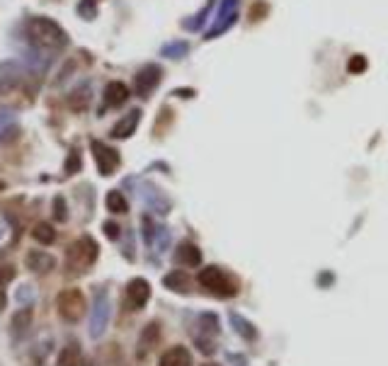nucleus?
<instances>
[{
	"label": "nucleus",
	"instance_id": "6",
	"mask_svg": "<svg viewBox=\"0 0 388 366\" xmlns=\"http://www.w3.org/2000/svg\"><path fill=\"white\" fill-rule=\"evenodd\" d=\"M238 8H241V0H221L219 13L214 17V25L207 32V39H216L219 34H224L236 25L238 20Z\"/></svg>",
	"mask_w": 388,
	"mask_h": 366
},
{
	"label": "nucleus",
	"instance_id": "19",
	"mask_svg": "<svg viewBox=\"0 0 388 366\" xmlns=\"http://www.w3.org/2000/svg\"><path fill=\"white\" fill-rule=\"evenodd\" d=\"M231 325L236 328V333L245 337L248 342H255L258 340V328H255L250 320H245L243 316H238V313H231Z\"/></svg>",
	"mask_w": 388,
	"mask_h": 366
},
{
	"label": "nucleus",
	"instance_id": "22",
	"mask_svg": "<svg viewBox=\"0 0 388 366\" xmlns=\"http://www.w3.org/2000/svg\"><path fill=\"white\" fill-rule=\"evenodd\" d=\"M32 236H34V240L37 243H42V245H51L56 240V231H54V226L51 223H37L34 226V231H32Z\"/></svg>",
	"mask_w": 388,
	"mask_h": 366
},
{
	"label": "nucleus",
	"instance_id": "7",
	"mask_svg": "<svg viewBox=\"0 0 388 366\" xmlns=\"http://www.w3.org/2000/svg\"><path fill=\"white\" fill-rule=\"evenodd\" d=\"M90 148H93L97 170H100L102 175L110 177V175L117 173V168H119V163H122V158H119V153L114 151L112 146L102 144V141H93V144H90Z\"/></svg>",
	"mask_w": 388,
	"mask_h": 366
},
{
	"label": "nucleus",
	"instance_id": "8",
	"mask_svg": "<svg viewBox=\"0 0 388 366\" xmlns=\"http://www.w3.org/2000/svg\"><path fill=\"white\" fill-rule=\"evenodd\" d=\"M163 80V68L156 66V64H148L141 68L139 73H136V93H139L141 97H148L153 93V90L161 85Z\"/></svg>",
	"mask_w": 388,
	"mask_h": 366
},
{
	"label": "nucleus",
	"instance_id": "14",
	"mask_svg": "<svg viewBox=\"0 0 388 366\" xmlns=\"http://www.w3.org/2000/svg\"><path fill=\"white\" fill-rule=\"evenodd\" d=\"M129 100V88L122 80H112L105 88V105L107 107H122Z\"/></svg>",
	"mask_w": 388,
	"mask_h": 366
},
{
	"label": "nucleus",
	"instance_id": "24",
	"mask_svg": "<svg viewBox=\"0 0 388 366\" xmlns=\"http://www.w3.org/2000/svg\"><path fill=\"white\" fill-rule=\"evenodd\" d=\"M68 105L73 107V110H85V107L90 105V88L85 85V88H78L76 93H71V97H68Z\"/></svg>",
	"mask_w": 388,
	"mask_h": 366
},
{
	"label": "nucleus",
	"instance_id": "4",
	"mask_svg": "<svg viewBox=\"0 0 388 366\" xmlns=\"http://www.w3.org/2000/svg\"><path fill=\"white\" fill-rule=\"evenodd\" d=\"M110 318H112L110 294H107V291H97L93 301V311H90V337H93V340H100V337L107 333Z\"/></svg>",
	"mask_w": 388,
	"mask_h": 366
},
{
	"label": "nucleus",
	"instance_id": "5",
	"mask_svg": "<svg viewBox=\"0 0 388 366\" xmlns=\"http://www.w3.org/2000/svg\"><path fill=\"white\" fill-rule=\"evenodd\" d=\"M56 311L66 323H78L85 313V296L81 289H66L56 296Z\"/></svg>",
	"mask_w": 388,
	"mask_h": 366
},
{
	"label": "nucleus",
	"instance_id": "33",
	"mask_svg": "<svg viewBox=\"0 0 388 366\" xmlns=\"http://www.w3.org/2000/svg\"><path fill=\"white\" fill-rule=\"evenodd\" d=\"M15 279V270L13 267H0V284H3V287H8L10 282H13Z\"/></svg>",
	"mask_w": 388,
	"mask_h": 366
},
{
	"label": "nucleus",
	"instance_id": "36",
	"mask_svg": "<svg viewBox=\"0 0 388 366\" xmlns=\"http://www.w3.org/2000/svg\"><path fill=\"white\" fill-rule=\"evenodd\" d=\"M5 303H8V296H5V287L0 284V311L5 308Z\"/></svg>",
	"mask_w": 388,
	"mask_h": 366
},
{
	"label": "nucleus",
	"instance_id": "17",
	"mask_svg": "<svg viewBox=\"0 0 388 366\" xmlns=\"http://www.w3.org/2000/svg\"><path fill=\"white\" fill-rule=\"evenodd\" d=\"M144 192H146L144 194V202L148 204V209L156 211V214H161V216L168 214V211H170V202L163 197V192H158L153 185H144Z\"/></svg>",
	"mask_w": 388,
	"mask_h": 366
},
{
	"label": "nucleus",
	"instance_id": "34",
	"mask_svg": "<svg viewBox=\"0 0 388 366\" xmlns=\"http://www.w3.org/2000/svg\"><path fill=\"white\" fill-rule=\"evenodd\" d=\"M78 170H81V158H78L76 153H71V158H68V165H66V173L68 175H76Z\"/></svg>",
	"mask_w": 388,
	"mask_h": 366
},
{
	"label": "nucleus",
	"instance_id": "26",
	"mask_svg": "<svg viewBox=\"0 0 388 366\" xmlns=\"http://www.w3.org/2000/svg\"><path fill=\"white\" fill-rule=\"evenodd\" d=\"M187 51H190V44L187 42H173V44H168V47H163L161 54L165 59H182Z\"/></svg>",
	"mask_w": 388,
	"mask_h": 366
},
{
	"label": "nucleus",
	"instance_id": "2",
	"mask_svg": "<svg viewBox=\"0 0 388 366\" xmlns=\"http://www.w3.org/2000/svg\"><path fill=\"white\" fill-rule=\"evenodd\" d=\"M97 253H100V248H97V243L90 236H83L78 238L76 243L68 248L66 253V270L71 277H78V274H85L90 270V267L95 265L97 260Z\"/></svg>",
	"mask_w": 388,
	"mask_h": 366
},
{
	"label": "nucleus",
	"instance_id": "3",
	"mask_svg": "<svg viewBox=\"0 0 388 366\" xmlns=\"http://www.w3.org/2000/svg\"><path fill=\"white\" fill-rule=\"evenodd\" d=\"M199 287H204L209 294L219 296V299H231V296L238 294V282L231 277L228 272H224L221 267H204L202 272L197 274Z\"/></svg>",
	"mask_w": 388,
	"mask_h": 366
},
{
	"label": "nucleus",
	"instance_id": "10",
	"mask_svg": "<svg viewBox=\"0 0 388 366\" xmlns=\"http://www.w3.org/2000/svg\"><path fill=\"white\" fill-rule=\"evenodd\" d=\"M158 340H161V325L153 320V323H148L144 330H141V337H139V345H136V357L139 359H146L148 354L156 350Z\"/></svg>",
	"mask_w": 388,
	"mask_h": 366
},
{
	"label": "nucleus",
	"instance_id": "32",
	"mask_svg": "<svg viewBox=\"0 0 388 366\" xmlns=\"http://www.w3.org/2000/svg\"><path fill=\"white\" fill-rule=\"evenodd\" d=\"M350 73H359V71H364L367 68V59L364 56H352V61H350Z\"/></svg>",
	"mask_w": 388,
	"mask_h": 366
},
{
	"label": "nucleus",
	"instance_id": "9",
	"mask_svg": "<svg viewBox=\"0 0 388 366\" xmlns=\"http://www.w3.org/2000/svg\"><path fill=\"white\" fill-rule=\"evenodd\" d=\"M148 299H151V284L146 282V279L136 277L131 279L127 284V303L129 308H134V311H141V308L146 306Z\"/></svg>",
	"mask_w": 388,
	"mask_h": 366
},
{
	"label": "nucleus",
	"instance_id": "25",
	"mask_svg": "<svg viewBox=\"0 0 388 366\" xmlns=\"http://www.w3.org/2000/svg\"><path fill=\"white\" fill-rule=\"evenodd\" d=\"M30 323H32V311L30 308H22V311H17L15 313V318H13V330H15V335H22L27 328H30Z\"/></svg>",
	"mask_w": 388,
	"mask_h": 366
},
{
	"label": "nucleus",
	"instance_id": "23",
	"mask_svg": "<svg viewBox=\"0 0 388 366\" xmlns=\"http://www.w3.org/2000/svg\"><path fill=\"white\" fill-rule=\"evenodd\" d=\"M59 366H81V352L76 345H68L59 352Z\"/></svg>",
	"mask_w": 388,
	"mask_h": 366
},
{
	"label": "nucleus",
	"instance_id": "38",
	"mask_svg": "<svg viewBox=\"0 0 388 366\" xmlns=\"http://www.w3.org/2000/svg\"><path fill=\"white\" fill-rule=\"evenodd\" d=\"M3 190H5V182H3V180H0V192H3Z\"/></svg>",
	"mask_w": 388,
	"mask_h": 366
},
{
	"label": "nucleus",
	"instance_id": "11",
	"mask_svg": "<svg viewBox=\"0 0 388 366\" xmlns=\"http://www.w3.org/2000/svg\"><path fill=\"white\" fill-rule=\"evenodd\" d=\"M139 122H141V110H131L127 117H122L117 124L112 127V139H117V141H124V139H131L134 136V131L136 127H139Z\"/></svg>",
	"mask_w": 388,
	"mask_h": 366
},
{
	"label": "nucleus",
	"instance_id": "28",
	"mask_svg": "<svg viewBox=\"0 0 388 366\" xmlns=\"http://www.w3.org/2000/svg\"><path fill=\"white\" fill-rule=\"evenodd\" d=\"M78 13H81L85 20H95V15H97V0H81V5H78Z\"/></svg>",
	"mask_w": 388,
	"mask_h": 366
},
{
	"label": "nucleus",
	"instance_id": "31",
	"mask_svg": "<svg viewBox=\"0 0 388 366\" xmlns=\"http://www.w3.org/2000/svg\"><path fill=\"white\" fill-rule=\"evenodd\" d=\"M102 231H105V236L110 238V240H117L119 233H122V228H119L114 221H105V223H102Z\"/></svg>",
	"mask_w": 388,
	"mask_h": 366
},
{
	"label": "nucleus",
	"instance_id": "16",
	"mask_svg": "<svg viewBox=\"0 0 388 366\" xmlns=\"http://www.w3.org/2000/svg\"><path fill=\"white\" fill-rule=\"evenodd\" d=\"M175 262L185 267H197L202 262V250L197 248L194 243H180L178 253H175Z\"/></svg>",
	"mask_w": 388,
	"mask_h": 366
},
{
	"label": "nucleus",
	"instance_id": "18",
	"mask_svg": "<svg viewBox=\"0 0 388 366\" xmlns=\"http://www.w3.org/2000/svg\"><path fill=\"white\" fill-rule=\"evenodd\" d=\"M20 78H22V71H20V66L17 64H3L0 66V93H8V90H13L17 83H20Z\"/></svg>",
	"mask_w": 388,
	"mask_h": 366
},
{
	"label": "nucleus",
	"instance_id": "12",
	"mask_svg": "<svg viewBox=\"0 0 388 366\" xmlns=\"http://www.w3.org/2000/svg\"><path fill=\"white\" fill-rule=\"evenodd\" d=\"M25 265H27V270L34 274H47L56 267V260H54V255L42 253V250H30L25 257Z\"/></svg>",
	"mask_w": 388,
	"mask_h": 366
},
{
	"label": "nucleus",
	"instance_id": "1",
	"mask_svg": "<svg viewBox=\"0 0 388 366\" xmlns=\"http://www.w3.org/2000/svg\"><path fill=\"white\" fill-rule=\"evenodd\" d=\"M27 39L37 49H64L68 44V34L59 22L49 20V17H32L25 25Z\"/></svg>",
	"mask_w": 388,
	"mask_h": 366
},
{
	"label": "nucleus",
	"instance_id": "35",
	"mask_svg": "<svg viewBox=\"0 0 388 366\" xmlns=\"http://www.w3.org/2000/svg\"><path fill=\"white\" fill-rule=\"evenodd\" d=\"M197 347L202 350L204 354H214V342L204 340V337H197Z\"/></svg>",
	"mask_w": 388,
	"mask_h": 366
},
{
	"label": "nucleus",
	"instance_id": "21",
	"mask_svg": "<svg viewBox=\"0 0 388 366\" xmlns=\"http://www.w3.org/2000/svg\"><path fill=\"white\" fill-rule=\"evenodd\" d=\"M105 204H107V209H110L112 214H127V211H129V202H127V197H124V194L119 192V190L107 192Z\"/></svg>",
	"mask_w": 388,
	"mask_h": 366
},
{
	"label": "nucleus",
	"instance_id": "29",
	"mask_svg": "<svg viewBox=\"0 0 388 366\" xmlns=\"http://www.w3.org/2000/svg\"><path fill=\"white\" fill-rule=\"evenodd\" d=\"M54 219L56 221H66L68 219V207L64 197H54Z\"/></svg>",
	"mask_w": 388,
	"mask_h": 366
},
{
	"label": "nucleus",
	"instance_id": "30",
	"mask_svg": "<svg viewBox=\"0 0 388 366\" xmlns=\"http://www.w3.org/2000/svg\"><path fill=\"white\" fill-rule=\"evenodd\" d=\"M156 231H158V226L153 223L151 216H144V240H146V245H153V238H156Z\"/></svg>",
	"mask_w": 388,
	"mask_h": 366
},
{
	"label": "nucleus",
	"instance_id": "13",
	"mask_svg": "<svg viewBox=\"0 0 388 366\" xmlns=\"http://www.w3.org/2000/svg\"><path fill=\"white\" fill-rule=\"evenodd\" d=\"M158 366H192V352L182 345H175L161 354Z\"/></svg>",
	"mask_w": 388,
	"mask_h": 366
},
{
	"label": "nucleus",
	"instance_id": "27",
	"mask_svg": "<svg viewBox=\"0 0 388 366\" xmlns=\"http://www.w3.org/2000/svg\"><path fill=\"white\" fill-rule=\"evenodd\" d=\"M199 325H202V330L209 335H216L221 330L219 318H216L214 313H202V316H199Z\"/></svg>",
	"mask_w": 388,
	"mask_h": 366
},
{
	"label": "nucleus",
	"instance_id": "15",
	"mask_svg": "<svg viewBox=\"0 0 388 366\" xmlns=\"http://www.w3.org/2000/svg\"><path fill=\"white\" fill-rule=\"evenodd\" d=\"M20 136V124L13 112H0V144H10Z\"/></svg>",
	"mask_w": 388,
	"mask_h": 366
},
{
	"label": "nucleus",
	"instance_id": "37",
	"mask_svg": "<svg viewBox=\"0 0 388 366\" xmlns=\"http://www.w3.org/2000/svg\"><path fill=\"white\" fill-rule=\"evenodd\" d=\"M83 366H93V362H90V359H85V362H83Z\"/></svg>",
	"mask_w": 388,
	"mask_h": 366
},
{
	"label": "nucleus",
	"instance_id": "20",
	"mask_svg": "<svg viewBox=\"0 0 388 366\" xmlns=\"http://www.w3.org/2000/svg\"><path fill=\"white\" fill-rule=\"evenodd\" d=\"M163 284L168 289L178 291V294H187V291H190V279H187L185 272H170L168 277L163 279Z\"/></svg>",
	"mask_w": 388,
	"mask_h": 366
}]
</instances>
